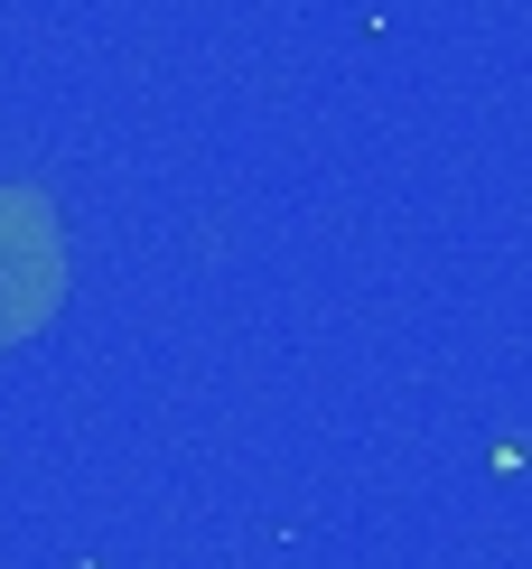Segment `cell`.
Listing matches in <instances>:
<instances>
[{"label": "cell", "mask_w": 532, "mask_h": 569, "mask_svg": "<svg viewBox=\"0 0 532 569\" xmlns=\"http://www.w3.org/2000/svg\"><path fill=\"white\" fill-rule=\"evenodd\" d=\"M66 280H76V262H66L57 197L29 187V178H0V355L29 346L66 308Z\"/></svg>", "instance_id": "obj_1"}]
</instances>
